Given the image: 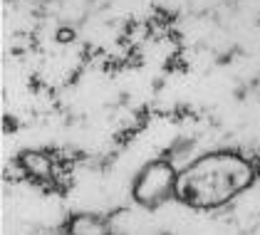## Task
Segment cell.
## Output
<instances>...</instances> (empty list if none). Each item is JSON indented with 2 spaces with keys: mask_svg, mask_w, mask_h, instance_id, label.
<instances>
[{
  "mask_svg": "<svg viewBox=\"0 0 260 235\" xmlns=\"http://www.w3.org/2000/svg\"><path fill=\"white\" fill-rule=\"evenodd\" d=\"M176 191V171L169 161L149 163L137 178L134 196L141 206H159Z\"/></svg>",
  "mask_w": 260,
  "mask_h": 235,
  "instance_id": "obj_1",
  "label": "cell"
},
{
  "mask_svg": "<svg viewBox=\"0 0 260 235\" xmlns=\"http://www.w3.org/2000/svg\"><path fill=\"white\" fill-rule=\"evenodd\" d=\"M22 166L30 171V174H35V176H47L50 174V161L40 154H25L22 156Z\"/></svg>",
  "mask_w": 260,
  "mask_h": 235,
  "instance_id": "obj_2",
  "label": "cell"
},
{
  "mask_svg": "<svg viewBox=\"0 0 260 235\" xmlns=\"http://www.w3.org/2000/svg\"><path fill=\"white\" fill-rule=\"evenodd\" d=\"M196 146V141L193 139H176L171 146H169V156H174V158H183V156H188V151Z\"/></svg>",
  "mask_w": 260,
  "mask_h": 235,
  "instance_id": "obj_3",
  "label": "cell"
},
{
  "mask_svg": "<svg viewBox=\"0 0 260 235\" xmlns=\"http://www.w3.org/2000/svg\"><path fill=\"white\" fill-rule=\"evenodd\" d=\"M18 126H20V124H18V119L15 117H10V114L3 117V134H15Z\"/></svg>",
  "mask_w": 260,
  "mask_h": 235,
  "instance_id": "obj_4",
  "label": "cell"
},
{
  "mask_svg": "<svg viewBox=\"0 0 260 235\" xmlns=\"http://www.w3.org/2000/svg\"><path fill=\"white\" fill-rule=\"evenodd\" d=\"M55 40H57V42H62V45H67V42H72V40H75V30H70V27H62V30H57Z\"/></svg>",
  "mask_w": 260,
  "mask_h": 235,
  "instance_id": "obj_5",
  "label": "cell"
},
{
  "mask_svg": "<svg viewBox=\"0 0 260 235\" xmlns=\"http://www.w3.org/2000/svg\"><path fill=\"white\" fill-rule=\"evenodd\" d=\"M156 235H174L171 230H161V233H156Z\"/></svg>",
  "mask_w": 260,
  "mask_h": 235,
  "instance_id": "obj_6",
  "label": "cell"
}]
</instances>
